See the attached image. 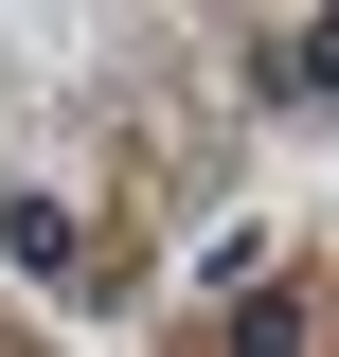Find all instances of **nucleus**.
I'll return each instance as SVG.
<instances>
[{"mask_svg":"<svg viewBox=\"0 0 339 357\" xmlns=\"http://www.w3.org/2000/svg\"><path fill=\"white\" fill-rule=\"evenodd\" d=\"M268 89H339V18H303V36H286V72H268Z\"/></svg>","mask_w":339,"mask_h":357,"instance_id":"nucleus-1","label":"nucleus"}]
</instances>
